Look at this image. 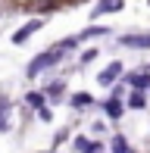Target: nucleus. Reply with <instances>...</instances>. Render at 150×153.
<instances>
[{
	"mask_svg": "<svg viewBox=\"0 0 150 153\" xmlns=\"http://www.w3.org/2000/svg\"><path fill=\"white\" fill-rule=\"evenodd\" d=\"M63 53H66V50H59V47H53V50H44L41 56H35V59L28 62V69H25V72H28V75H41L47 66H53V62L63 59Z\"/></svg>",
	"mask_w": 150,
	"mask_h": 153,
	"instance_id": "f257e3e1",
	"label": "nucleus"
},
{
	"mask_svg": "<svg viewBox=\"0 0 150 153\" xmlns=\"http://www.w3.org/2000/svg\"><path fill=\"white\" fill-rule=\"evenodd\" d=\"M41 28H44V19H31V22H25L22 28L13 34V44H25V41H28L35 31H41Z\"/></svg>",
	"mask_w": 150,
	"mask_h": 153,
	"instance_id": "f03ea898",
	"label": "nucleus"
},
{
	"mask_svg": "<svg viewBox=\"0 0 150 153\" xmlns=\"http://www.w3.org/2000/svg\"><path fill=\"white\" fill-rule=\"evenodd\" d=\"M119 75H122V62H110V66H106L103 72L97 75V81H100V85H103V88H110L113 81L119 78Z\"/></svg>",
	"mask_w": 150,
	"mask_h": 153,
	"instance_id": "7ed1b4c3",
	"label": "nucleus"
},
{
	"mask_svg": "<svg viewBox=\"0 0 150 153\" xmlns=\"http://www.w3.org/2000/svg\"><path fill=\"white\" fill-rule=\"evenodd\" d=\"M125 47H138V50H150V34H122Z\"/></svg>",
	"mask_w": 150,
	"mask_h": 153,
	"instance_id": "20e7f679",
	"label": "nucleus"
},
{
	"mask_svg": "<svg viewBox=\"0 0 150 153\" xmlns=\"http://www.w3.org/2000/svg\"><path fill=\"white\" fill-rule=\"evenodd\" d=\"M122 10V0H97V6H94V19L103 16V13H119Z\"/></svg>",
	"mask_w": 150,
	"mask_h": 153,
	"instance_id": "39448f33",
	"label": "nucleus"
},
{
	"mask_svg": "<svg viewBox=\"0 0 150 153\" xmlns=\"http://www.w3.org/2000/svg\"><path fill=\"white\" fill-rule=\"evenodd\" d=\"M75 150L78 153H97L100 141H88V137H75Z\"/></svg>",
	"mask_w": 150,
	"mask_h": 153,
	"instance_id": "423d86ee",
	"label": "nucleus"
},
{
	"mask_svg": "<svg viewBox=\"0 0 150 153\" xmlns=\"http://www.w3.org/2000/svg\"><path fill=\"white\" fill-rule=\"evenodd\" d=\"M103 113L110 116V119H119V116H122V103H119V97H110V100L103 103Z\"/></svg>",
	"mask_w": 150,
	"mask_h": 153,
	"instance_id": "0eeeda50",
	"label": "nucleus"
},
{
	"mask_svg": "<svg viewBox=\"0 0 150 153\" xmlns=\"http://www.w3.org/2000/svg\"><path fill=\"white\" fill-rule=\"evenodd\" d=\"M106 28H100V25H91V28H85V31H78V44L81 41H91V38H103Z\"/></svg>",
	"mask_w": 150,
	"mask_h": 153,
	"instance_id": "6e6552de",
	"label": "nucleus"
},
{
	"mask_svg": "<svg viewBox=\"0 0 150 153\" xmlns=\"http://www.w3.org/2000/svg\"><path fill=\"white\" fill-rule=\"evenodd\" d=\"M10 128V100L6 97H0V131Z\"/></svg>",
	"mask_w": 150,
	"mask_h": 153,
	"instance_id": "1a4fd4ad",
	"label": "nucleus"
},
{
	"mask_svg": "<svg viewBox=\"0 0 150 153\" xmlns=\"http://www.w3.org/2000/svg\"><path fill=\"white\" fill-rule=\"evenodd\" d=\"M25 103H28L31 109L44 106V91H28V94H25Z\"/></svg>",
	"mask_w": 150,
	"mask_h": 153,
	"instance_id": "9d476101",
	"label": "nucleus"
},
{
	"mask_svg": "<svg viewBox=\"0 0 150 153\" xmlns=\"http://www.w3.org/2000/svg\"><path fill=\"white\" fill-rule=\"evenodd\" d=\"M128 106H131V109H144V106H147V97L141 94V91L131 94V97H128Z\"/></svg>",
	"mask_w": 150,
	"mask_h": 153,
	"instance_id": "9b49d317",
	"label": "nucleus"
},
{
	"mask_svg": "<svg viewBox=\"0 0 150 153\" xmlns=\"http://www.w3.org/2000/svg\"><path fill=\"white\" fill-rule=\"evenodd\" d=\"M91 103H94V100H91V94H85V91L72 97V106H75V109H78V106H91Z\"/></svg>",
	"mask_w": 150,
	"mask_h": 153,
	"instance_id": "f8f14e48",
	"label": "nucleus"
},
{
	"mask_svg": "<svg viewBox=\"0 0 150 153\" xmlns=\"http://www.w3.org/2000/svg\"><path fill=\"white\" fill-rule=\"evenodd\" d=\"M128 85H131V88H147L150 85V75H128Z\"/></svg>",
	"mask_w": 150,
	"mask_h": 153,
	"instance_id": "ddd939ff",
	"label": "nucleus"
},
{
	"mask_svg": "<svg viewBox=\"0 0 150 153\" xmlns=\"http://www.w3.org/2000/svg\"><path fill=\"white\" fill-rule=\"evenodd\" d=\"M59 91H63V81H53V85H47L44 97H50V100H56V97H59Z\"/></svg>",
	"mask_w": 150,
	"mask_h": 153,
	"instance_id": "4468645a",
	"label": "nucleus"
},
{
	"mask_svg": "<svg viewBox=\"0 0 150 153\" xmlns=\"http://www.w3.org/2000/svg\"><path fill=\"white\" fill-rule=\"evenodd\" d=\"M113 153H128V144H125V137H122V134L113 137Z\"/></svg>",
	"mask_w": 150,
	"mask_h": 153,
	"instance_id": "2eb2a0df",
	"label": "nucleus"
},
{
	"mask_svg": "<svg viewBox=\"0 0 150 153\" xmlns=\"http://www.w3.org/2000/svg\"><path fill=\"white\" fill-rule=\"evenodd\" d=\"M38 116H41L44 122H50V109H47V106H38Z\"/></svg>",
	"mask_w": 150,
	"mask_h": 153,
	"instance_id": "dca6fc26",
	"label": "nucleus"
},
{
	"mask_svg": "<svg viewBox=\"0 0 150 153\" xmlns=\"http://www.w3.org/2000/svg\"><path fill=\"white\" fill-rule=\"evenodd\" d=\"M94 56H97V50H88V53H81V62H91Z\"/></svg>",
	"mask_w": 150,
	"mask_h": 153,
	"instance_id": "f3484780",
	"label": "nucleus"
},
{
	"mask_svg": "<svg viewBox=\"0 0 150 153\" xmlns=\"http://www.w3.org/2000/svg\"><path fill=\"white\" fill-rule=\"evenodd\" d=\"M128 153H134V150H128Z\"/></svg>",
	"mask_w": 150,
	"mask_h": 153,
	"instance_id": "a211bd4d",
	"label": "nucleus"
}]
</instances>
